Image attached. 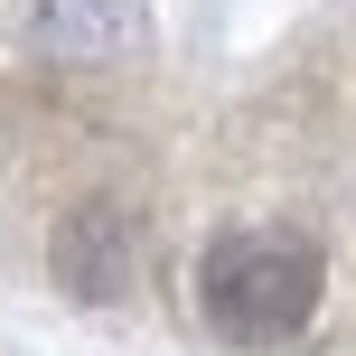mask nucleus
Masks as SVG:
<instances>
[{
	"label": "nucleus",
	"mask_w": 356,
	"mask_h": 356,
	"mask_svg": "<svg viewBox=\"0 0 356 356\" xmlns=\"http://www.w3.org/2000/svg\"><path fill=\"white\" fill-rule=\"evenodd\" d=\"M197 300L234 347H282L291 328H309L319 309V244L291 225H244L216 234L197 263Z\"/></svg>",
	"instance_id": "obj_1"
},
{
	"label": "nucleus",
	"mask_w": 356,
	"mask_h": 356,
	"mask_svg": "<svg viewBox=\"0 0 356 356\" xmlns=\"http://www.w3.org/2000/svg\"><path fill=\"white\" fill-rule=\"evenodd\" d=\"M56 272H66L85 300H113V291L131 282V225L113 207H85L66 234H56Z\"/></svg>",
	"instance_id": "obj_2"
},
{
	"label": "nucleus",
	"mask_w": 356,
	"mask_h": 356,
	"mask_svg": "<svg viewBox=\"0 0 356 356\" xmlns=\"http://www.w3.org/2000/svg\"><path fill=\"white\" fill-rule=\"evenodd\" d=\"M38 38L56 56H122L141 38V10L131 0H38Z\"/></svg>",
	"instance_id": "obj_3"
}]
</instances>
